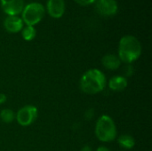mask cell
<instances>
[{
	"label": "cell",
	"mask_w": 152,
	"mask_h": 151,
	"mask_svg": "<svg viewBox=\"0 0 152 151\" xmlns=\"http://www.w3.org/2000/svg\"><path fill=\"white\" fill-rule=\"evenodd\" d=\"M105 75L98 69H91L86 71L80 78L79 85L82 92L87 94L101 93L106 86Z\"/></svg>",
	"instance_id": "obj_1"
},
{
	"label": "cell",
	"mask_w": 152,
	"mask_h": 151,
	"mask_svg": "<svg viewBox=\"0 0 152 151\" xmlns=\"http://www.w3.org/2000/svg\"><path fill=\"white\" fill-rule=\"evenodd\" d=\"M142 53L140 41L134 36H124L118 44V58L121 62L131 64L135 61Z\"/></svg>",
	"instance_id": "obj_2"
},
{
	"label": "cell",
	"mask_w": 152,
	"mask_h": 151,
	"mask_svg": "<svg viewBox=\"0 0 152 151\" xmlns=\"http://www.w3.org/2000/svg\"><path fill=\"white\" fill-rule=\"evenodd\" d=\"M117 126L113 119L107 116H101L95 125V135L102 142H110L117 137Z\"/></svg>",
	"instance_id": "obj_3"
},
{
	"label": "cell",
	"mask_w": 152,
	"mask_h": 151,
	"mask_svg": "<svg viewBox=\"0 0 152 151\" xmlns=\"http://www.w3.org/2000/svg\"><path fill=\"white\" fill-rule=\"evenodd\" d=\"M21 13L22 21H24L27 26H34L43 19L45 15V7L40 3H29L23 8Z\"/></svg>",
	"instance_id": "obj_4"
},
{
	"label": "cell",
	"mask_w": 152,
	"mask_h": 151,
	"mask_svg": "<svg viewBox=\"0 0 152 151\" xmlns=\"http://www.w3.org/2000/svg\"><path fill=\"white\" fill-rule=\"evenodd\" d=\"M37 118V109L34 105H26L20 108L15 114V119L21 126L32 125Z\"/></svg>",
	"instance_id": "obj_5"
},
{
	"label": "cell",
	"mask_w": 152,
	"mask_h": 151,
	"mask_svg": "<svg viewBox=\"0 0 152 151\" xmlns=\"http://www.w3.org/2000/svg\"><path fill=\"white\" fill-rule=\"evenodd\" d=\"M1 6L8 15H18L24 8L23 0H0Z\"/></svg>",
	"instance_id": "obj_6"
},
{
	"label": "cell",
	"mask_w": 152,
	"mask_h": 151,
	"mask_svg": "<svg viewBox=\"0 0 152 151\" xmlns=\"http://www.w3.org/2000/svg\"><path fill=\"white\" fill-rule=\"evenodd\" d=\"M98 12L104 16H110L118 12V3L116 0H96Z\"/></svg>",
	"instance_id": "obj_7"
},
{
	"label": "cell",
	"mask_w": 152,
	"mask_h": 151,
	"mask_svg": "<svg viewBox=\"0 0 152 151\" xmlns=\"http://www.w3.org/2000/svg\"><path fill=\"white\" fill-rule=\"evenodd\" d=\"M4 26L10 33H17L23 28V21L17 15H8L4 21Z\"/></svg>",
	"instance_id": "obj_8"
},
{
	"label": "cell",
	"mask_w": 152,
	"mask_h": 151,
	"mask_svg": "<svg viewBox=\"0 0 152 151\" xmlns=\"http://www.w3.org/2000/svg\"><path fill=\"white\" fill-rule=\"evenodd\" d=\"M47 11L53 18H61L65 12L64 0H48Z\"/></svg>",
	"instance_id": "obj_9"
},
{
	"label": "cell",
	"mask_w": 152,
	"mask_h": 151,
	"mask_svg": "<svg viewBox=\"0 0 152 151\" xmlns=\"http://www.w3.org/2000/svg\"><path fill=\"white\" fill-rule=\"evenodd\" d=\"M127 79L123 76H115L109 81V87L114 92H122L127 87Z\"/></svg>",
	"instance_id": "obj_10"
},
{
	"label": "cell",
	"mask_w": 152,
	"mask_h": 151,
	"mask_svg": "<svg viewBox=\"0 0 152 151\" xmlns=\"http://www.w3.org/2000/svg\"><path fill=\"white\" fill-rule=\"evenodd\" d=\"M102 63L105 69L109 70H116L117 69L120 67L121 61L119 60L118 56L109 53L103 56V58L102 59Z\"/></svg>",
	"instance_id": "obj_11"
},
{
	"label": "cell",
	"mask_w": 152,
	"mask_h": 151,
	"mask_svg": "<svg viewBox=\"0 0 152 151\" xmlns=\"http://www.w3.org/2000/svg\"><path fill=\"white\" fill-rule=\"evenodd\" d=\"M118 142L119 146L125 150H131L135 145V141H134V137L129 134H123V135L119 136L118 139Z\"/></svg>",
	"instance_id": "obj_12"
},
{
	"label": "cell",
	"mask_w": 152,
	"mask_h": 151,
	"mask_svg": "<svg viewBox=\"0 0 152 151\" xmlns=\"http://www.w3.org/2000/svg\"><path fill=\"white\" fill-rule=\"evenodd\" d=\"M0 119L5 124H10L15 119V113L10 109H4L0 112Z\"/></svg>",
	"instance_id": "obj_13"
},
{
	"label": "cell",
	"mask_w": 152,
	"mask_h": 151,
	"mask_svg": "<svg viewBox=\"0 0 152 151\" xmlns=\"http://www.w3.org/2000/svg\"><path fill=\"white\" fill-rule=\"evenodd\" d=\"M21 34H22V37L26 41H31L35 38L37 35V31L33 26H27L24 28H22Z\"/></svg>",
	"instance_id": "obj_14"
},
{
	"label": "cell",
	"mask_w": 152,
	"mask_h": 151,
	"mask_svg": "<svg viewBox=\"0 0 152 151\" xmlns=\"http://www.w3.org/2000/svg\"><path fill=\"white\" fill-rule=\"evenodd\" d=\"M75 1L81 5H87V4H93L94 2H95V0H75Z\"/></svg>",
	"instance_id": "obj_15"
},
{
	"label": "cell",
	"mask_w": 152,
	"mask_h": 151,
	"mask_svg": "<svg viewBox=\"0 0 152 151\" xmlns=\"http://www.w3.org/2000/svg\"><path fill=\"white\" fill-rule=\"evenodd\" d=\"M7 100V97L4 93H0V104H4Z\"/></svg>",
	"instance_id": "obj_16"
},
{
	"label": "cell",
	"mask_w": 152,
	"mask_h": 151,
	"mask_svg": "<svg viewBox=\"0 0 152 151\" xmlns=\"http://www.w3.org/2000/svg\"><path fill=\"white\" fill-rule=\"evenodd\" d=\"M96 151H111L109 148H107V147H105V146H100Z\"/></svg>",
	"instance_id": "obj_17"
},
{
	"label": "cell",
	"mask_w": 152,
	"mask_h": 151,
	"mask_svg": "<svg viewBox=\"0 0 152 151\" xmlns=\"http://www.w3.org/2000/svg\"><path fill=\"white\" fill-rule=\"evenodd\" d=\"M80 151H92V148H91L90 146L86 145V146H84V147L81 149V150Z\"/></svg>",
	"instance_id": "obj_18"
}]
</instances>
